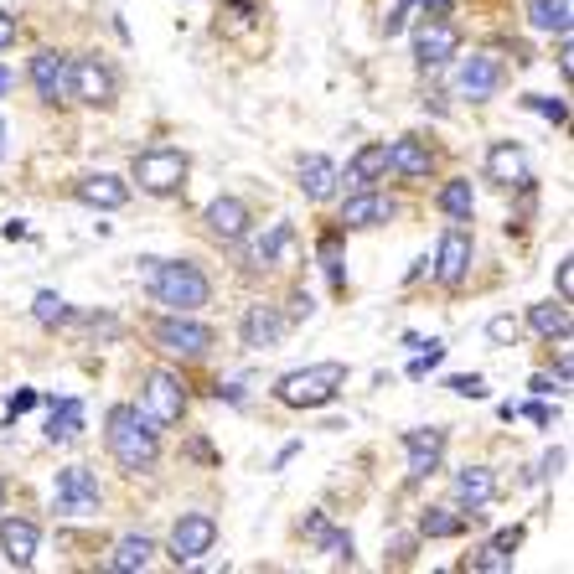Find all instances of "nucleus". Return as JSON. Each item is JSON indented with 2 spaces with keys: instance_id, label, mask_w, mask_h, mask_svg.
Returning a JSON list of instances; mask_svg holds the SVG:
<instances>
[{
  "instance_id": "nucleus-1",
  "label": "nucleus",
  "mask_w": 574,
  "mask_h": 574,
  "mask_svg": "<svg viewBox=\"0 0 574 574\" xmlns=\"http://www.w3.org/2000/svg\"><path fill=\"white\" fill-rule=\"evenodd\" d=\"M104 445L130 476H150L161 466V425L140 404H114L104 414Z\"/></svg>"
},
{
  "instance_id": "nucleus-2",
  "label": "nucleus",
  "mask_w": 574,
  "mask_h": 574,
  "mask_svg": "<svg viewBox=\"0 0 574 574\" xmlns=\"http://www.w3.org/2000/svg\"><path fill=\"white\" fill-rule=\"evenodd\" d=\"M145 290L156 306L166 311H187L197 316L202 306H213V280H207V269L192 264V259H145Z\"/></svg>"
},
{
  "instance_id": "nucleus-3",
  "label": "nucleus",
  "mask_w": 574,
  "mask_h": 574,
  "mask_svg": "<svg viewBox=\"0 0 574 574\" xmlns=\"http://www.w3.org/2000/svg\"><path fill=\"white\" fill-rule=\"evenodd\" d=\"M347 388V362H311V368H290L275 378V404L285 409H326Z\"/></svg>"
},
{
  "instance_id": "nucleus-4",
  "label": "nucleus",
  "mask_w": 574,
  "mask_h": 574,
  "mask_svg": "<svg viewBox=\"0 0 574 574\" xmlns=\"http://www.w3.org/2000/svg\"><path fill=\"white\" fill-rule=\"evenodd\" d=\"M187 176H192V156L176 145L135 150V161H130V187H140L145 197H181L187 192Z\"/></svg>"
},
{
  "instance_id": "nucleus-5",
  "label": "nucleus",
  "mask_w": 574,
  "mask_h": 574,
  "mask_svg": "<svg viewBox=\"0 0 574 574\" xmlns=\"http://www.w3.org/2000/svg\"><path fill=\"white\" fill-rule=\"evenodd\" d=\"M150 342L161 352H171V357H181V362H197V357H207L218 347V331L207 321H197V316H187V311H166V316L150 321Z\"/></svg>"
},
{
  "instance_id": "nucleus-6",
  "label": "nucleus",
  "mask_w": 574,
  "mask_h": 574,
  "mask_svg": "<svg viewBox=\"0 0 574 574\" xmlns=\"http://www.w3.org/2000/svg\"><path fill=\"white\" fill-rule=\"evenodd\" d=\"M68 104H88V109H114L119 104V73L99 52L68 57Z\"/></svg>"
},
{
  "instance_id": "nucleus-7",
  "label": "nucleus",
  "mask_w": 574,
  "mask_h": 574,
  "mask_svg": "<svg viewBox=\"0 0 574 574\" xmlns=\"http://www.w3.org/2000/svg\"><path fill=\"white\" fill-rule=\"evenodd\" d=\"M52 512L57 518H99L104 512V487L88 466H63L52 481Z\"/></svg>"
},
{
  "instance_id": "nucleus-8",
  "label": "nucleus",
  "mask_w": 574,
  "mask_h": 574,
  "mask_svg": "<svg viewBox=\"0 0 574 574\" xmlns=\"http://www.w3.org/2000/svg\"><path fill=\"white\" fill-rule=\"evenodd\" d=\"M471 259H476V238L466 223H445L440 244H435V259H430V275L440 290H461L471 280Z\"/></svg>"
},
{
  "instance_id": "nucleus-9",
  "label": "nucleus",
  "mask_w": 574,
  "mask_h": 574,
  "mask_svg": "<svg viewBox=\"0 0 574 574\" xmlns=\"http://www.w3.org/2000/svg\"><path fill=\"white\" fill-rule=\"evenodd\" d=\"M450 83H456L461 99L487 104V99H497L502 88H507V63H502L497 52H471V57H461V63H456V78H450Z\"/></svg>"
},
{
  "instance_id": "nucleus-10",
  "label": "nucleus",
  "mask_w": 574,
  "mask_h": 574,
  "mask_svg": "<svg viewBox=\"0 0 574 574\" xmlns=\"http://www.w3.org/2000/svg\"><path fill=\"white\" fill-rule=\"evenodd\" d=\"M213 549H218V518H213V512H181L176 528H171V538H166L171 564H176V569H181V564H197L202 554H213Z\"/></svg>"
},
{
  "instance_id": "nucleus-11",
  "label": "nucleus",
  "mask_w": 574,
  "mask_h": 574,
  "mask_svg": "<svg viewBox=\"0 0 574 574\" xmlns=\"http://www.w3.org/2000/svg\"><path fill=\"white\" fill-rule=\"evenodd\" d=\"M145 414L156 419L161 430L187 419V383H181V373H171V368H150L145 373Z\"/></svg>"
},
{
  "instance_id": "nucleus-12",
  "label": "nucleus",
  "mask_w": 574,
  "mask_h": 574,
  "mask_svg": "<svg viewBox=\"0 0 574 574\" xmlns=\"http://www.w3.org/2000/svg\"><path fill=\"white\" fill-rule=\"evenodd\" d=\"M202 223H207V233H213V244H223V249H238V244H244V238L254 233L249 202H244V197H233V192H223V197L207 202Z\"/></svg>"
},
{
  "instance_id": "nucleus-13",
  "label": "nucleus",
  "mask_w": 574,
  "mask_h": 574,
  "mask_svg": "<svg viewBox=\"0 0 574 574\" xmlns=\"http://www.w3.org/2000/svg\"><path fill=\"white\" fill-rule=\"evenodd\" d=\"M394 218H399V202H394V197L373 192V187H357V192L342 202L337 228H342V233H362V228H383V223H394Z\"/></svg>"
},
{
  "instance_id": "nucleus-14",
  "label": "nucleus",
  "mask_w": 574,
  "mask_h": 574,
  "mask_svg": "<svg viewBox=\"0 0 574 574\" xmlns=\"http://www.w3.org/2000/svg\"><path fill=\"white\" fill-rule=\"evenodd\" d=\"M399 445H404V456H409V481H430V476L445 466L450 435H445L440 425H419V430H404Z\"/></svg>"
},
{
  "instance_id": "nucleus-15",
  "label": "nucleus",
  "mask_w": 574,
  "mask_h": 574,
  "mask_svg": "<svg viewBox=\"0 0 574 574\" xmlns=\"http://www.w3.org/2000/svg\"><path fill=\"white\" fill-rule=\"evenodd\" d=\"M456 52H461V26H456V21H425V26L414 32V68H419V73L445 68Z\"/></svg>"
},
{
  "instance_id": "nucleus-16",
  "label": "nucleus",
  "mask_w": 574,
  "mask_h": 574,
  "mask_svg": "<svg viewBox=\"0 0 574 574\" xmlns=\"http://www.w3.org/2000/svg\"><path fill=\"white\" fill-rule=\"evenodd\" d=\"M73 197L83 207H94V213H119V207L130 202V181L114 176V171H88L73 181Z\"/></svg>"
},
{
  "instance_id": "nucleus-17",
  "label": "nucleus",
  "mask_w": 574,
  "mask_h": 574,
  "mask_svg": "<svg viewBox=\"0 0 574 574\" xmlns=\"http://www.w3.org/2000/svg\"><path fill=\"white\" fill-rule=\"evenodd\" d=\"M487 181H497V187H533L528 150L518 140H492L487 145Z\"/></svg>"
},
{
  "instance_id": "nucleus-18",
  "label": "nucleus",
  "mask_w": 574,
  "mask_h": 574,
  "mask_svg": "<svg viewBox=\"0 0 574 574\" xmlns=\"http://www.w3.org/2000/svg\"><path fill=\"white\" fill-rule=\"evenodd\" d=\"M285 331H290V321H285V311H280V306H249V311H244V321H238V337H244V347H249V352H269V347H280V342H285Z\"/></svg>"
},
{
  "instance_id": "nucleus-19",
  "label": "nucleus",
  "mask_w": 574,
  "mask_h": 574,
  "mask_svg": "<svg viewBox=\"0 0 574 574\" xmlns=\"http://www.w3.org/2000/svg\"><path fill=\"white\" fill-rule=\"evenodd\" d=\"M32 88L42 104H68V52L63 47H42L32 57Z\"/></svg>"
},
{
  "instance_id": "nucleus-20",
  "label": "nucleus",
  "mask_w": 574,
  "mask_h": 574,
  "mask_svg": "<svg viewBox=\"0 0 574 574\" xmlns=\"http://www.w3.org/2000/svg\"><path fill=\"white\" fill-rule=\"evenodd\" d=\"M42 549V528L26 518H0V554H6L11 569H32Z\"/></svg>"
},
{
  "instance_id": "nucleus-21",
  "label": "nucleus",
  "mask_w": 574,
  "mask_h": 574,
  "mask_svg": "<svg viewBox=\"0 0 574 574\" xmlns=\"http://www.w3.org/2000/svg\"><path fill=\"white\" fill-rule=\"evenodd\" d=\"M450 497H456L471 518H481V507H487L497 497V476L492 466H461L456 476H450Z\"/></svg>"
},
{
  "instance_id": "nucleus-22",
  "label": "nucleus",
  "mask_w": 574,
  "mask_h": 574,
  "mask_svg": "<svg viewBox=\"0 0 574 574\" xmlns=\"http://www.w3.org/2000/svg\"><path fill=\"white\" fill-rule=\"evenodd\" d=\"M300 197L306 202H331L337 197V187H342V166L331 161V156H300Z\"/></svg>"
},
{
  "instance_id": "nucleus-23",
  "label": "nucleus",
  "mask_w": 574,
  "mask_h": 574,
  "mask_svg": "<svg viewBox=\"0 0 574 574\" xmlns=\"http://www.w3.org/2000/svg\"><path fill=\"white\" fill-rule=\"evenodd\" d=\"M388 171L404 176V181H425L435 171V150L419 135H399L394 145H388Z\"/></svg>"
},
{
  "instance_id": "nucleus-24",
  "label": "nucleus",
  "mask_w": 574,
  "mask_h": 574,
  "mask_svg": "<svg viewBox=\"0 0 574 574\" xmlns=\"http://www.w3.org/2000/svg\"><path fill=\"white\" fill-rule=\"evenodd\" d=\"M388 176V145L383 140H368V145H357L352 150V161H347V171H342V187H373V181H383Z\"/></svg>"
},
{
  "instance_id": "nucleus-25",
  "label": "nucleus",
  "mask_w": 574,
  "mask_h": 574,
  "mask_svg": "<svg viewBox=\"0 0 574 574\" xmlns=\"http://www.w3.org/2000/svg\"><path fill=\"white\" fill-rule=\"evenodd\" d=\"M528 326L543 342L569 347V300H538V306H528Z\"/></svg>"
},
{
  "instance_id": "nucleus-26",
  "label": "nucleus",
  "mask_w": 574,
  "mask_h": 574,
  "mask_svg": "<svg viewBox=\"0 0 574 574\" xmlns=\"http://www.w3.org/2000/svg\"><path fill=\"white\" fill-rule=\"evenodd\" d=\"M528 26L543 32V37H569L574 0H528Z\"/></svg>"
},
{
  "instance_id": "nucleus-27",
  "label": "nucleus",
  "mask_w": 574,
  "mask_h": 574,
  "mask_svg": "<svg viewBox=\"0 0 574 574\" xmlns=\"http://www.w3.org/2000/svg\"><path fill=\"white\" fill-rule=\"evenodd\" d=\"M150 559H156V538L125 533V538L114 543V554H109V569L114 574H140V569H150Z\"/></svg>"
},
{
  "instance_id": "nucleus-28",
  "label": "nucleus",
  "mask_w": 574,
  "mask_h": 574,
  "mask_svg": "<svg viewBox=\"0 0 574 574\" xmlns=\"http://www.w3.org/2000/svg\"><path fill=\"white\" fill-rule=\"evenodd\" d=\"M290 238H295V228H290L285 218H280V223H269V233H259L254 244L244 238V244H249V269H275L280 254L290 249Z\"/></svg>"
},
{
  "instance_id": "nucleus-29",
  "label": "nucleus",
  "mask_w": 574,
  "mask_h": 574,
  "mask_svg": "<svg viewBox=\"0 0 574 574\" xmlns=\"http://www.w3.org/2000/svg\"><path fill=\"white\" fill-rule=\"evenodd\" d=\"M52 414H47V440L52 445H68L83 435V399H47Z\"/></svg>"
},
{
  "instance_id": "nucleus-30",
  "label": "nucleus",
  "mask_w": 574,
  "mask_h": 574,
  "mask_svg": "<svg viewBox=\"0 0 574 574\" xmlns=\"http://www.w3.org/2000/svg\"><path fill=\"white\" fill-rule=\"evenodd\" d=\"M440 213L450 218V223H471L476 218V192H471V176H450L445 187H440Z\"/></svg>"
},
{
  "instance_id": "nucleus-31",
  "label": "nucleus",
  "mask_w": 574,
  "mask_h": 574,
  "mask_svg": "<svg viewBox=\"0 0 574 574\" xmlns=\"http://www.w3.org/2000/svg\"><path fill=\"white\" fill-rule=\"evenodd\" d=\"M466 533V518L450 507H425L419 512V538H461Z\"/></svg>"
},
{
  "instance_id": "nucleus-32",
  "label": "nucleus",
  "mask_w": 574,
  "mask_h": 574,
  "mask_svg": "<svg viewBox=\"0 0 574 574\" xmlns=\"http://www.w3.org/2000/svg\"><path fill=\"white\" fill-rule=\"evenodd\" d=\"M32 316H37V326H47V331H57V326H68L73 321V306L57 290H37V300H32Z\"/></svg>"
},
{
  "instance_id": "nucleus-33",
  "label": "nucleus",
  "mask_w": 574,
  "mask_h": 574,
  "mask_svg": "<svg viewBox=\"0 0 574 574\" xmlns=\"http://www.w3.org/2000/svg\"><path fill=\"white\" fill-rule=\"evenodd\" d=\"M523 109L543 114L549 125H569V99L564 94H523Z\"/></svg>"
},
{
  "instance_id": "nucleus-34",
  "label": "nucleus",
  "mask_w": 574,
  "mask_h": 574,
  "mask_svg": "<svg viewBox=\"0 0 574 574\" xmlns=\"http://www.w3.org/2000/svg\"><path fill=\"white\" fill-rule=\"evenodd\" d=\"M316 543H321V549H326L331 559H337V564H352V559H357V543H352V533H347V528H331V523H326V533H321Z\"/></svg>"
},
{
  "instance_id": "nucleus-35",
  "label": "nucleus",
  "mask_w": 574,
  "mask_h": 574,
  "mask_svg": "<svg viewBox=\"0 0 574 574\" xmlns=\"http://www.w3.org/2000/svg\"><path fill=\"white\" fill-rule=\"evenodd\" d=\"M512 559H518V554H507V549H497V543H487V549H476V554L466 559V569H481V574H507V569H512Z\"/></svg>"
},
{
  "instance_id": "nucleus-36",
  "label": "nucleus",
  "mask_w": 574,
  "mask_h": 574,
  "mask_svg": "<svg viewBox=\"0 0 574 574\" xmlns=\"http://www.w3.org/2000/svg\"><path fill=\"white\" fill-rule=\"evenodd\" d=\"M321 269H326V275H331V285L342 290V228L321 238Z\"/></svg>"
},
{
  "instance_id": "nucleus-37",
  "label": "nucleus",
  "mask_w": 574,
  "mask_h": 574,
  "mask_svg": "<svg viewBox=\"0 0 574 574\" xmlns=\"http://www.w3.org/2000/svg\"><path fill=\"white\" fill-rule=\"evenodd\" d=\"M487 337H492L497 347H512V342H518V337H523V321L502 311V316H492V321H487Z\"/></svg>"
},
{
  "instance_id": "nucleus-38",
  "label": "nucleus",
  "mask_w": 574,
  "mask_h": 574,
  "mask_svg": "<svg viewBox=\"0 0 574 574\" xmlns=\"http://www.w3.org/2000/svg\"><path fill=\"white\" fill-rule=\"evenodd\" d=\"M450 394H461V399H487V383H481L476 373H456V378H445Z\"/></svg>"
},
{
  "instance_id": "nucleus-39",
  "label": "nucleus",
  "mask_w": 574,
  "mask_h": 574,
  "mask_svg": "<svg viewBox=\"0 0 574 574\" xmlns=\"http://www.w3.org/2000/svg\"><path fill=\"white\" fill-rule=\"evenodd\" d=\"M564 461H569V450H564V445H554V450H549V456H543V461H538V481H554V476L564 471Z\"/></svg>"
},
{
  "instance_id": "nucleus-40",
  "label": "nucleus",
  "mask_w": 574,
  "mask_h": 574,
  "mask_svg": "<svg viewBox=\"0 0 574 574\" xmlns=\"http://www.w3.org/2000/svg\"><path fill=\"white\" fill-rule=\"evenodd\" d=\"M409 11H414V0H399V6L383 16V37H399V32H404V21H409Z\"/></svg>"
},
{
  "instance_id": "nucleus-41",
  "label": "nucleus",
  "mask_w": 574,
  "mask_h": 574,
  "mask_svg": "<svg viewBox=\"0 0 574 574\" xmlns=\"http://www.w3.org/2000/svg\"><path fill=\"white\" fill-rule=\"evenodd\" d=\"M16 37H21V21H16L6 6H0V52H6V47H16Z\"/></svg>"
},
{
  "instance_id": "nucleus-42",
  "label": "nucleus",
  "mask_w": 574,
  "mask_h": 574,
  "mask_svg": "<svg viewBox=\"0 0 574 574\" xmlns=\"http://www.w3.org/2000/svg\"><path fill=\"white\" fill-rule=\"evenodd\" d=\"M419 11H425V21H450V11H456V0H414Z\"/></svg>"
},
{
  "instance_id": "nucleus-43",
  "label": "nucleus",
  "mask_w": 574,
  "mask_h": 574,
  "mask_svg": "<svg viewBox=\"0 0 574 574\" xmlns=\"http://www.w3.org/2000/svg\"><path fill=\"white\" fill-rule=\"evenodd\" d=\"M554 280H559V300H569V295H574V259H559Z\"/></svg>"
},
{
  "instance_id": "nucleus-44",
  "label": "nucleus",
  "mask_w": 574,
  "mask_h": 574,
  "mask_svg": "<svg viewBox=\"0 0 574 574\" xmlns=\"http://www.w3.org/2000/svg\"><path fill=\"white\" fill-rule=\"evenodd\" d=\"M492 543H497V549H507V554H518L523 549V528H502Z\"/></svg>"
},
{
  "instance_id": "nucleus-45",
  "label": "nucleus",
  "mask_w": 574,
  "mask_h": 574,
  "mask_svg": "<svg viewBox=\"0 0 574 574\" xmlns=\"http://www.w3.org/2000/svg\"><path fill=\"white\" fill-rule=\"evenodd\" d=\"M518 414H528L533 425H554V409H549V404H528V409H518Z\"/></svg>"
},
{
  "instance_id": "nucleus-46",
  "label": "nucleus",
  "mask_w": 574,
  "mask_h": 574,
  "mask_svg": "<svg viewBox=\"0 0 574 574\" xmlns=\"http://www.w3.org/2000/svg\"><path fill=\"white\" fill-rule=\"evenodd\" d=\"M26 409H37V394H32V388H21V394H11V414H26Z\"/></svg>"
},
{
  "instance_id": "nucleus-47",
  "label": "nucleus",
  "mask_w": 574,
  "mask_h": 574,
  "mask_svg": "<svg viewBox=\"0 0 574 574\" xmlns=\"http://www.w3.org/2000/svg\"><path fill=\"white\" fill-rule=\"evenodd\" d=\"M213 394H218V399H228V404H244V383H218Z\"/></svg>"
},
{
  "instance_id": "nucleus-48",
  "label": "nucleus",
  "mask_w": 574,
  "mask_h": 574,
  "mask_svg": "<svg viewBox=\"0 0 574 574\" xmlns=\"http://www.w3.org/2000/svg\"><path fill=\"white\" fill-rule=\"evenodd\" d=\"M311 311H316V300L306 290H295V316H311Z\"/></svg>"
},
{
  "instance_id": "nucleus-49",
  "label": "nucleus",
  "mask_w": 574,
  "mask_h": 574,
  "mask_svg": "<svg viewBox=\"0 0 574 574\" xmlns=\"http://www.w3.org/2000/svg\"><path fill=\"white\" fill-rule=\"evenodd\" d=\"M528 388H533V394H538V399H543V394H554V383H549V378H543V373H533V378H528Z\"/></svg>"
},
{
  "instance_id": "nucleus-50",
  "label": "nucleus",
  "mask_w": 574,
  "mask_h": 574,
  "mask_svg": "<svg viewBox=\"0 0 574 574\" xmlns=\"http://www.w3.org/2000/svg\"><path fill=\"white\" fill-rule=\"evenodd\" d=\"M11 88H16V73H11L6 63H0V99H6V94H11Z\"/></svg>"
},
{
  "instance_id": "nucleus-51",
  "label": "nucleus",
  "mask_w": 574,
  "mask_h": 574,
  "mask_svg": "<svg viewBox=\"0 0 574 574\" xmlns=\"http://www.w3.org/2000/svg\"><path fill=\"white\" fill-rule=\"evenodd\" d=\"M425 269H430V254H419V259L409 264V275H404V280H419V275H425Z\"/></svg>"
},
{
  "instance_id": "nucleus-52",
  "label": "nucleus",
  "mask_w": 574,
  "mask_h": 574,
  "mask_svg": "<svg viewBox=\"0 0 574 574\" xmlns=\"http://www.w3.org/2000/svg\"><path fill=\"white\" fill-rule=\"evenodd\" d=\"M306 533H311V538H321V533H326V518H321V512H311V518H306Z\"/></svg>"
},
{
  "instance_id": "nucleus-53",
  "label": "nucleus",
  "mask_w": 574,
  "mask_h": 574,
  "mask_svg": "<svg viewBox=\"0 0 574 574\" xmlns=\"http://www.w3.org/2000/svg\"><path fill=\"white\" fill-rule=\"evenodd\" d=\"M554 378H559V388H569V352L559 357V368H554Z\"/></svg>"
},
{
  "instance_id": "nucleus-54",
  "label": "nucleus",
  "mask_w": 574,
  "mask_h": 574,
  "mask_svg": "<svg viewBox=\"0 0 574 574\" xmlns=\"http://www.w3.org/2000/svg\"><path fill=\"white\" fill-rule=\"evenodd\" d=\"M11 156V130H6V119H0V161Z\"/></svg>"
},
{
  "instance_id": "nucleus-55",
  "label": "nucleus",
  "mask_w": 574,
  "mask_h": 574,
  "mask_svg": "<svg viewBox=\"0 0 574 574\" xmlns=\"http://www.w3.org/2000/svg\"><path fill=\"white\" fill-rule=\"evenodd\" d=\"M0 512H6V476H0Z\"/></svg>"
}]
</instances>
